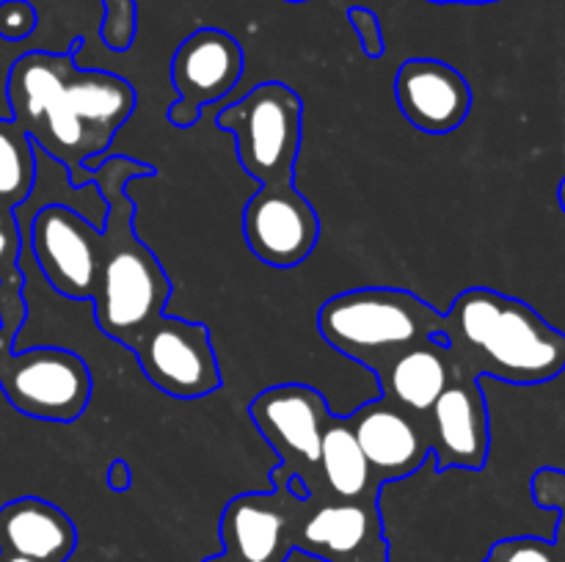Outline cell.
I'll return each mask as SVG.
<instances>
[{
    "label": "cell",
    "mask_w": 565,
    "mask_h": 562,
    "mask_svg": "<svg viewBox=\"0 0 565 562\" xmlns=\"http://www.w3.org/2000/svg\"><path fill=\"white\" fill-rule=\"evenodd\" d=\"M243 235L259 262L296 268L318 246L320 218L292 182L263 185L243 209Z\"/></svg>",
    "instance_id": "cell-11"
},
{
    "label": "cell",
    "mask_w": 565,
    "mask_h": 562,
    "mask_svg": "<svg viewBox=\"0 0 565 562\" xmlns=\"http://www.w3.org/2000/svg\"><path fill=\"white\" fill-rule=\"evenodd\" d=\"M425 433H428L439 472H447V468L478 472L489 461L491 430L486 397L478 378L463 372L458 364L450 383L445 386L439 400L425 417Z\"/></svg>",
    "instance_id": "cell-13"
},
{
    "label": "cell",
    "mask_w": 565,
    "mask_h": 562,
    "mask_svg": "<svg viewBox=\"0 0 565 562\" xmlns=\"http://www.w3.org/2000/svg\"><path fill=\"white\" fill-rule=\"evenodd\" d=\"M248 413L265 441L281 457V466L307 483L318 479L320 441L331 417L329 402L320 391L303 383L270 386L254 397Z\"/></svg>",
    "instance_id": "cell-10"
},
{
    "label": "cell",
    "mask_w": 565,
    "mask_h": 562,
    "mask_svg": "<svg viewBox=\"0 0 565 562\" xmlns=\"http://www.w3.org/2000/svg\"><path fill=\"white\" fill-rule=\"evenodd\" d=\"M296 549L326 562H386V543L375 499H329L303 507Z\"/></svg>",
    "instance_id": "cell-14"
},
{
    "label": "cell",
    "mask_w": 565,
    "mask_h": 562,
    "mask_svg": "<svg viewBox=\"0 0 565 562\" xmlns=\"http://www.w3.org/2000/svg\"><path fill=\"white\" fill-rule=\"evenodd\" d=\"M0 391L25 417L75 422L92 400V372L77 353L64 347L11 350V334H0Z\"/></svg>",
    "instance_id": "cell-6"
},
{
    "label": "cell",
    "mask_w": 565,
    "mask_h": 562,
    "mask_svg": "<svg viewBox=\"0 0 565 562\" xmlns=\"http://www.w3.org/2000/svg\"><path fill=\"white\" fill-rule=\"evenodd\" d=\"M20 218L14 215V209L0 207V279L3 281L14 273L17 259H20Z\"/></svg>",
    "instance_id": "cell-25"
},
{
    "label": "cell",
    "mask_w": 565,
    "mask_h": 562,
    "mask_svg": "<svg viewBox=\"0 0 565 562\" xmlns=\"http://www.w3.org/2000/svg\"><path fill=\"white\" fill-rule=\"evenodd\" d=\"M557 202H561V209L565 213V176H563L561 187H557Z\"/></svg>",
    "instance_id": "cell-31"
},
{
    "label": "cell",
    "mask_w": 565,
    "mask_h": 562,
    "mask_svg": "<svg viewBox=\"0 0 565 562\" xmlns=\"http://www.w3.org/2000/svg\"><path fill=\"white\" fill-rule=\"evenodd\" d=\"M445 314L408 290L362 287L329 298L318 312L323 339L342 356L379 372L390 358L441 334Z\"/></svg>",
    "instance_id": "cell-4"
},
{
    "label": "cell",
    "mask_w": 565,
    "mask_h": 562,
    "mask_svg": "<svg viewBox=\"0 0 565 562\" xmlns=\"http://www.w3.org/2000/svg\"><path fill=\"white\" fill-rule=\"evenodd\" d=\"M0 562H36V560H28V556H14V554H0Z\"/></svg>",
    "instance_id": "cell-30"
},
{
    "label": "cell",
    "mask_w": 565,
    "mask_h": 562,
    "mask_svg": "<svg viewBox=\"0 0 565 562\" xmlns=\"http://www.w3.org/2000/svg\"><path fill=\"white\" fill-rule=\"evenodd\" d=\"M33 262L53 290L72 301L94 295L103 262V229L64 204H47L28 226Z\"/></svg>",
    "instance_id": "cell-9"
},
{
    "label": "cell",
    "mask_w": 565,
    "mask_h": 562,
    "mask_svg": "<svg viewBox=\"0 0 565 562\" xmlns=\"http://www.w3.org/2000/svg\"><path fill=\"white\" fill-rule=\"evenodd\" d=\"M243 75V47L235 36L221 28H199L182 39L171 61L177 105L169 108V121L177 127H191L202 110L215 99L226 97Z\"/></svg>",
    "instance_id": "cell-12"
},
{
    "label": "cell",
    "mask_w": 565,
    "mask_h": 562,
    "mask_svg": "<svg viewBox=\"0 0 565 562\" xmlns=\"http://www.w3.org/2000/svg\"><path fill=\"white\" fill-rule=\"evenodd\" d=\"M143 174H152V169L125 158L114 160V182L99 171L103 193L110 198V215L108 229L103 231V262L92 301L99 331L125 347H130V342L163 314L171 295V281L166 279L160 262L132 231V204L121 193L125 176L132 180Z\"/></svg>",
    "instance_id": "cell-3"
},
{
    "label": "cell",
    "mask_w": 565,
    "mask_h": 562,
    "mask_svg": "<svg viewBox=\"0 0 565 562\" xmlns=\"http://www.w3.org/2000/svg\"><path fill=\"white\" fill-rule=\"evenodd\" d=\"M274 494H243L226 505L221 540L241 562H285L296 549V529L307 507V488L290 468L274 472Z\"/></svg>",
    "instance_id": "cell-7"
},
{
    "label": "cell",
    "mask_w": 565,
    "mask_h": 562,
    "mask_svg": "<svg viewBox=\"0 0 565 562\" xmlns=\"http://www.w3.org/2000/svg\"><path fill=\"white\" fill-rule=\"evenodd\" d=\"M530 494H533L535 505L544 510L557 512V532L555 545L565 556V472L555 466H544L533 474L530 479Z\"/></svg>",
    "instance_id": "cell-21"
},
{
    "label": "cell",
    "mask_w": 565,
    "mask_h": 562,
    "mask_svg": "<svg viewBox=\"0 0 565 562\" xmlns=\"http://www.w3.org/2000/svg\"><path fill=\"white\" fill-rule=\"evenodd\" d=\"M36 185V147L14 119H0V207H22Z\"/></svg>",
    "instance_id": "cell-20"
},
{
    "label": "cell",
    "mask_w": 565,
    "mask_h": 562,
    "mask_svg": "<svg viewBox=\"0 0 565 562\" xmlns=\"http://www.w3.org/2000/svg\"><path fill=\"white\" fill-rule=\"evenodd\" d=\"M348 20L356 28L364 53H367L370 58H379V55L384 53V33H381L379 14L370 9H351L348 11Z\"/></svg>",
    "instance_id": "cell-26"
},
{
    "label": "cell",
    "mask_w": 565,
    "mask_h": 562,
    "mask_svg": "<svg viewBox=\"0 0 565 562\" xmlns=\"http://www.w3.org/2000/svg\"><path fill=\"white\" fill-rule=\"evenodd\" d=\"M348 422L381 483L408 477L428 461L430 441L425 422L384 397L364 402Z\"/></svg>",
    "instance_id": "cell-16"
},
{
    "label": "cell",
    "mask_w": 565,
    "mask_h": 562,
    "mask_svg": "<svg viewBox=\"0 0 565 562\" xmlns=\"http://www.w3.org/2000/svg\"><path fill=\"white\" fill-rule=\"evenodd\" d=\"M290 3H303V0H290Z\"/></svg>",
    "instance_id": "cell-32"
},
{
    "label": "cell",
    "mask_w": 565,
    "mask_h": 562,
    "mask_svg": "<svg viewBox=\"0 0 565 562\" xmlns=\"http://www.w3.org/2000/svg\"><path fill=\"white\" fill-rule=\"evenodd\" d=\"M395 97L408 125L430 136L458 130L472 110L467 77L439 58H408L397 69Z\"/></svg>",
    "instance_id": "cell-15"
},
{
    "label": "cell",
    "mask_w": 565,
    "mask_h": 562,
    "mask_svg": "<svg viewBox=\"0 0 565 562\" xmlns=\"http://www.w3.org/2000/svg\"><path fill=\"white\" fill-rule=\"evenodd\" d=\"M130 350L163 395L193 400L213 395L221 386L218 358L202 323L160 314L130 342Z\"/></svg>",
    "instance_id": "cell-8"
},
{
    "label": "cell",
    "mask_w": 565,
    "mask_h": 562,
    "mask_svg": "<svg viewBox=\"0 0 565 562\" xmlns=\"http://www.w3.org/2000/svg\"><path fill=\"white\" fill-rule=\"evenodd\" d=\"M110 488L114 490H125V488H130V468L125 466V463H114V466H110Z\"/></svg>",
    "instance_id": "cell-27"
},
{
    "label": "cell",
    "mask_w": 565,
    "mask_h": 562,
    "mask_svg": "<svg viewBox=\"0 0 565 562\" xmlns=\"http://www.w3.org/2000/svg\"><path fill=\"white\" fill-rule=\"evenodd\" d=\"M204 562H241V560H237V556H232V554H226V551H224V554H218V556H207Z\"/></svg>",
    "instance_id": "cell-28"
},
{
    "label": "cell",
    "mask_w": 565,
    "mask_h": 562,
    "mask_svg": "<svg viewBox=\"0 0 565 562\" xmlns=\"http://www.w3.org/2000/svg\"><path fill=\"white\" fill-rule=\"evenodd\" d=\"M301 97L285 83H263L218 114V127L235 138L248 176L263 185L292 182L301 149Z\"/></svg>",
    "instance_id": "cell-5"
},
{
    "label": "cell",
    "mask_w": 565,
    "mask_h": 562,
    "mask_svg": "<svg viewBox=\"0 0 565 562\" xmlns=\"http://www.w3.org/2000/svg\"><path fill=\"white\" fill-rule=\"evenodd\" d=\"M441 336L463 372L516 386L550 383L565 372V334L530 303L469 287L445 312Z\"/></svg>",
    "instance_id": "cell-2"
},
{
    "label": "cell",
    "mask_w": 565,
    "mask_h": 562,
    "mask_svg": "<svg viewBox=\"0 0 565 562\" xmlns=\"http://www.w3.org/2000/svg\"><path fill=\"white\" fill-rule=\"evenodd\" d=\"M36 28V9L28 0H0V39L22 42Z\"/></svg>",
    "instance_id": "cell-24"
},
{
    "label": "cell",
    "mask_w": 565,
    "mask_h": 562,
    "mask_svg": "<svg viewBox=\"0 0 565 562\" xmlns=\"http://www.w3.org/2000/svg\"><path fill=\"white\" fill-rule=\"evenodd\" d=\"M318 479L323 488H329L331 499L345 501H364L375 499L381 479L370 468L362 446L348 419H340L331 413L326 422L323 441H320V461H318Z\"/></svg>",
    "instance_id": "cell-19"
},
{
    "label": "cell",
    "mask_w": 565,
    "mask_h": 562,
    "mask_svg": "<svg viewBox=\"0 0 565 562\" xmlns=\"http://www.w3.org/2000/svg\"><path fill=\"white\" fill-rule=\"evenodd\" d=\"M9 105L33 147L77 174L136 110V91L119 75L77 69L72 53H25L9 72Z\"/></svg>",
    "instance_id": "cell-1"
},
{
    "label": "cell",
    "mask_w": 565,
    "mask_h": 562,
    "mask_svg": "<svg viewBox=\"0 0 565 562\" xmlns=\"http://www.w3.org/2000/svg\"><path fill=\"white\" fill-rule=\"evenodd\" d=\"M489 562H565L555 540L544 538H505L497 540L491 551L486 554Z\"/></svg>",
    "instance_id": "cell-22"
},
{
    "label": "cell",
    "mask_w": 565,
    "mask_h": 562,
    "mask_svg": "<svg viewBox=\"0 0 565 562\" xmlns=\"http://www.w3.org/2000/svg\"><path fill=\"white\" fill-rule=\"evenodd\" d=\"M77 532L66 512L50 501L25 496L0 510V551L36 562H66Z\"/></svg>",
    "instance_id": "cell-18"
},
{
    "label": "cell",
    "mask_w": 565,
    "mask_h": 562,
    "mask_svg": "<svg viewBox=\"0 0 565 562\" xmlns=\"http://www.w3.org/2000/svg\"><path fill=\"white\" fill-rule=\"evenodd\" d=\"M452 372H456V361L447 350L445 336L439 334L397 353L375 375L381 380L384 400L395 402L397 408L425 422L434 402L450 383Z\"/></svg>",
    "instance_id": "cell-17"
},
{
    "label": "cell",
    "mask_w": 565,
    "mask_h": 562,
    "mask_svg": "<svg viewBox=\"0 0 565 562\" xmlns=\"http://www.w3.org/2000/svg\"><path fill=\"white\" fill-rule=\"evenodd\" d=\"M430 3H494V0H430Z\"/></svg>",
    "instance_id": "cell-29"
},
{
    "label": "cell",
    "mask_w": 565,
    "mask_h": 562,
    "mask_svg": "<svg viewBox=\"0 0 565 562\" xmlns=\"http://www.w3.org/2000/svg\"><path fill=\"white\" fill-rule=\"evenodd\" d=\"M105 17H103V42L110 50H125L130 47L132 39H136V25H138V11L136 0H103Z\"/></svg>",
    "instance_id": "cell-23"
}]
</instances>
